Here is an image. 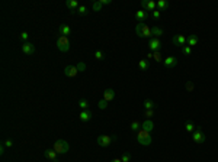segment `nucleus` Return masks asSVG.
<instances>
[{
  "mask_svg": "<svg viewBox=\"0 0 218 162\" xmlns=\"http://www.w3.org/2000/svg\"><path fill=\"white\" fill-rule=\"evenodd\" d=\"M135 33H137V36H140V38H153L151 28H148L145 23H137V26H135Z\"/></svg>",
  "mask_w": 218,
  "mask_h": 162,
  "instance_id": "obj_2",
  "label": "nucleus"
},
{
  "mask_svg": "<svg viewBox=\"0 0 218 162\" xmlns=\"http://www.w3.org/2000/svg\"><path fill=\"white\" fill-rule=\"evenodd\" d=\"M151 33H153V38H159L163 35V29L161 28H159V26H153L151 28Z\"/></svg>",
  "mask_w": 218,
  "mask_h": 162,
  "instance_id": "obj_20",
  "label": "nucleus"
},
{
  "mask_svg": "<svg viewBox=\"0 0 218 162\" xmlns=\"http://www.w3.org/2000/svg\"><path fill=\"white\" fill-rule=\"evenodd\" d=\"M79 119L82 122H84V123L89 122L92 119V112H90V110H82V112L79 113Z\"/></svg>",
  "mask_w": 218,
  "mask_h": 162,
  "instance_id": "obj_14",
  "label": "nucleus"
},
{
  "mask_svg": "<svg viewBox=\"0 0 218 162\" xmlns=\"http://www.w3.org/2000/svg\"><path fill=\"white\" fill-rule=\"evenodd\" d=\"M157 9H159L160 12H161V10H166V9H169V3L166 0H159V2H157Z\"/></svg>",
  "mask_w": 218,
  "mask_h": 162,
  "instance_id": "obj_24",
  "label": "nucleus"
},
{
  "mask_svg": "<svg viewBox=\"0 0 218 162\" xmlns=\"http://www.w3.org/2000/svg\"><path fill=\"white\" fill-rule=\"evenodd\" d=\"M121 161H122V162H129V161H131V155H129V154H124L122 156H121Z\"/></svg>",
  "mask_w": 218,
  "mask_h": 162,
  "instance_id": "obj_35",
  "label": "nucleus"
},
{
  "mask_svg": "<svg viewBox=\"0 0 218 162\" xmlns=\"http://www.w3.org/2000/svg\"><path fill=\"white\" fill-rule=\"evenodd\" d=\"M137 142H138L141 146L151 145L153 138H151L150 132H147V130H144V129H140L138 132H137Z\"/></svg>",
  "mask_w": 218,
  "mask_h": 162,
  "instance_id": "obj_1",
  "label": "nucleus"
},
{
  "mask_svg": "<svg viewBox=\"0 0 218 162\" xmlns=\"http://www.w3.org/2000/svg\"><path fill=\"white\" fill-rule=\"evenodd\" d=\"M55 45H57V48H58L61 52H67L68 49H70V40H68L67 36H61V35H60L58 38H57Z\"/></svg>",
  "mask_w": 218,
  "mask_h": 162,
  "instance_id": "obj_4",
  "label": "nucleus"
},
{
  "mask_svg": "<svg viewBox=\"0 0 218 162\" xmlns=\"http://www.w3.org/2000/svg\"><path fill=\"white\" fill-rule=\"evenodd\" d=\"M172 42H173L175 45H177V46H185V44L188 42V38H186L185 35H175Z\"/></svg>",
  "mask_w": 218,
  "mask_h": 162,
  "instance_id": "obj_10",
  "label": "nucleus"
},
{
  "mask_svg": "<svg viewBox=\"0 0 218 162\" xmlns=\"http://www.w3.org/2000/svg\"><path fill=\"white\" fill-rule=\"evenodd\" d=\"M182 54L186 55V57L192 55V48H191V46H182Z\"/></svg>",
  "mask_w": 218,
  "mask_h": 162,
  "instance_id": "obj_31",
  "label": "nucleus"
},
{
  "mask_svg": "<svg viewBox=\"0 0 218 162\" xmlns=\"http://www.w3.org/2000/svg\"><path fill=\"white\" fill-rule=\"evenodd\" d=\"M77 68H79V71H80V73H83V71H86V64H84V62H79Z\"/></svg>",
  "mask_w": 218,
  "mask_h": 162,
  "instance_id": "obj_39",
  "label": "nucleus"
},
{
  "mask_svg": "<svg viewBox=\"0 0 218 162\" xmlns=\"http://www.w3.org/2000/svg\"><path fill=\"white\" fill-rule=\"evenodd\" d=\"M147 58H153V52H148V54H147Z\"/></svg>",
  "mask_w": 218,
  "mask_h": 162,
  "instance_id": "obj_44",
  "label": "nucleus"
},
{
  "mask_svg": "<svg viewBox=\"0 0 218 162\" xmlns=\"http://www.w3.org/2000/svg\"><path fill=\"white\" fill-rule=\"evenodd\" d=\"M192 139H193L195 143H204L205 139H207V136H205V133H204V130H202L201 128H196L195 132L192 133Z\"/></svg>",
  "mask_w": 218,
  "mask_h": 162,
  "instance_id": "obj_6",
  "label": "nucleus"
},
{
  "mask_svg": "<svg viewBox=\"0 0 218 162\" xmlns=\"http://www.w3.org/2000/svg\"><path fill=\"white\" fill-rule=\"evenodd\" d=\"M141 8L143 10H151V12H154L156 8H157V2H153V0H143L141 2Z\"/></svg>",
  "mask_w": 218,
  "mask_h": 162,
  "instance_id": "obj_8",
  "label": "nucleus"
},
{
  "mask_svg": "<svg viewBox=\"0 0 218 162\" xmlns=\"http://www.w3.org/2000/svg\"><path fill=\"white\" fill-rule=\"evenodd\" d=\"M22 52H23L25 55H32L35 52V46L31 42H25V44L22 45Z\"/></svg>",
  "mask_w": 218,
  "mask_h": 162,
  "instance_id": "obj_12",
  "label": "nucleus"
},
{
  "mask_svg": "<svg viewBox=\"0 0 218 162\" xmlns=\"http://www.w3.org/2000/svg\"><path fill=\"white\" fill-rule=\"evenodd\" d=\"M129 129L132 130V132H138V130L141 129V123L138 120H132L131 124H129Z\"/></svg>",
  "mask_w": 218,
  "mask_h": 162,
  "instance_id": "obj_23",
  "label": "nucleus"
},
{
  "mask_svg": "<svg viewBox=\"0 0 218 162\" xmlns=\"http://www.w3.org/2000/svg\"><path fill=\"white\" fill-rule=\"evenodd\" d=\"M141 129L147 130V132H151V130L154 129V123L151 122V119H147L144 123H141Z\"/></svg>",
  "mask_w": 218,
  "mask_h": 162,
  "instance_id": "obj_18",
  "label": "nucleus"
},
{
  "mask_svg": "<svg viewBox=\"0 0 218 162\" xmlns=\"http://www.w3.org/2000/svg\"><path fill=\"white\" fill-rule=\"evenodd\" d=\"M153 19H154V20L160 19V10H159V9H156V10L153 12Z\"/></svg>",
  "mask_w": 218,
  "mask_h": 162,
  "instance_id": "obj_38",
  "label": "nucleus"
},
{
  "mask_svg": "<svg viewBox=\"0 0 218 162\" xmlns=\"http://www.w3.org/2000/svg\"><path fill=\"white\" fill-rule=\"evenodd\" d=\"M44 155H45L50 161L57 162V155H58V154H57L54 149H45V151H44Z\"/></svg>",
  "mask_w": 218,
  "mask_h": 162,
  "instance_id": "obj_15",
  "label": "nucleus"
},
{
  "mask_svg": "<svg viewBox=\"0 0 218 162\" xmlns=\"http://www.w3.org/2000/svg\"><path fill=\"white\" fill-rule=\"evenodd\" d=\"M77 74H79V68H77V65H67V67L64 68V75H66V77L74 78Z\"/></svg>",
  "mask_w": 218,
  "mask_h": 162,
  "instance_id": "obj_7",
  "label": "nucleus"
},
{
  "mask_svg": "<svg viewBox=\"0 0 218 162\" xmlns=\"http://www.w3.org/2000/svg\"><path fill=\"white\" fill-rule=\"evenodd\" d=\"M111 162H122V161H121V158H115V159H112Z\"/></svg>",
  "mask_w": 218,
  "mask_h": 162,
  "instance_id": "obj_43",
  "label": "nucleus"
},
{
  "mask_svg": "<svg viewBox=\"0 0 218 162\" xmlns=\"http://www.w3.org/2000/svg\"><path fill=\"white\" fill-rule=\"evenodd\" d=\"M144 109H145V110H153V109H156L154 101H151V100H145V101H144Z\"/></svg>",
  "mask_w": 218,
  "mask_h": 162,
  "instance_id": "obj_27",
  "label": "nucleus"
},
{
  "mask_svg": "<svg viewBox=\"0 0 218 162\" xmlns=\"http://www.w3.org/2000/svg\"><path fill=\"white\" fill-rule=\"evenodd\" d=\"M138 67H140L141 71H147V70H148V61H147V59H140Z\"/></svg>",
  "mask_w": 218,
  "mask_h": 162,
  "instance_id": "obj_25",
  "label": "nucleus"
},
{
  "mask_svg": "<svg viewBox=\"0 0 218 162\" xmlns=\"http://www.w3.org/2000/svg\"><path fill=\"white\" fill-rule=\"evenodd\" d=\"M3 145L6 146V148H12V146H13V140H12V139H6V140L3 142Z\"/></svg>",
  "mask_w": 218,
  "mask_h": 162,
  "instance_id": "obj_36",
  "label": "nucleus"
},
{
  "mask_svg": "<svg viewBox=\"0 0 218 162\" xmlns=\"http://www.w3.org/2000/svg\"><path fill=\"white\" fill-rule=\"evenodd\" d=\"M5 149H6V146H5V145H2V146H0V155H3V154H5Z\"/></svg>",
  "mask_w": 218,
  "mask_h": 162,
  "instance_id": "obj_42",
  "label": "nucleus"
},
{
  "mask_svg": "<svg viewBox=\"0 0 218 162\" xmlns=\"http://www.w3.org/2000/svg\"><path fill=\"white\" fill-rule=\"evenodd\" d=\"M102 3V6H108V4H111V0H99Z\"/></svg>",
  "mask_w": 218,
  "mask_h": 162,
  "instance_id": "obj_40",
  "label": "nucleus"
},
{
  "mask_svg": "<svg viewBox=\"0 0 218 162\" xmlns=\"http://www.w3.org/2000/svg\"><path fill=\"white\" fill-rule=\"evenodd\" d=\"M153 58H154V61H157V62H161V54H160V51H156V52H153Z\"/></svg>",
  "mask_w": 218,
  "mask_h": 162,
  "instance_id": "obj_33",
  "label": "nucleus"
},
{
  "mask_svg": "<svg viewBox=\"0 0 218 162\" xmlns=\"http://www.w3.org/2000/svg\"><path fill=\"white\" fill-rule=\"evenodd\" d=\"M115 140V136H109V135H101V136H98L96 139V142H98V145L102 146V148H106L109 146L112 142Z\"/></svg>",
  "mask_w": 218,
  "mask_h": 162,
  "instance_id": "obj_5",
  "label": "nucleus"
},
{
  "mask_svg": "<svg viewBox=\"0 0 218 162\" xmlns=\"http://www.w3.org/2000/svg\"><path fill=\"white\" fill-rule=\"evenodd\" d=\"M102 8H103V6H102L101 2H93L92 3V12H99Z\"/></svg>",
  "mask_w": 218,
  "mask_h": 162,
  "instance_id": "obj_30",
  "label": "nucleus"
},
{
  "mask_svg": "<svg viewBox=\"0 0 218 162\" xmlns=\"http://www.w3.org/2000/svg\"><path fill=\"white\" fill-rule=\"evenodd\" d=\"M185 130L189 132V133H193V132H195V124H193L192 122H186V124H185Z\"/></svg>",
  "mask_w": 218,
  "mask_h": 162,
  "instance_id": "obj_28",
  "label": "nucleus"
},
{
  "mask_svg": "<svg viewBox=\"0 0 218 162\" xmlns=\"http://www.w3.org/2000/svg\"><path fill=\"white\" fill-rule=\"evenodd\" d=\"M102 98H103V100H106L108 103H109V101H112V100L115 98V91H114L112 88H106L105 91H103V96H102Z\"/></svg>",
  "mask_w": 218,
  "mask_h": 162,
  "instance_id": "obj_13",
  "label": "nucleus"
},
{
  "mask_svg": "<svg viewBox=\"0 0 218 162\" xmlns=\"http://www.w3.org/2000/svg\"><path fill=\"white\" fill-rule=\"evenodd\" d=\"M57 154L60 155H64L67 154L68 151H70V145H68L67 140H64V139H58V140H55L54 142V148H52Z\"/></svg>",
  "mask_w": 218,
  "mask_h": 162,
  "instance_id": "obj_3",
  "label": "nucleus"
},
{
  "mask_svg": "<svg viewBox=\"0 0 218 162\" xmlns=\"http://www.w3.org/2000/svg\"><path fill=\"white\" fill-rule=\"evenodd\" d=\"M66 6H67L68 9H71L73 12H76V10L79 9V6H80V4H79V2H77V0H67V2H66Z\"/></svg>",
  "mask_w": 218,
  "mask_h": 162,
  "instance_id": "obj_19",
  "label": "nucleus"
},
{
  "mask_svg": "<svg viewBox=\"0 0 218 162\" xmlns=\"http://www.w3.org/2000/svg\"><path fill=\"white\" fill-rule=\"evenodd\" d=\"M60 35L68 38V35H71V28H70L68 25H61V26H60Z\"/></svg>",
  "mask_w": 218,
  "mask_h": 162,
  "instance_id": "obj_17",
  "label": "nucleus"
},
{
  "mask_svg": "<svg viewBox=\"0 0 218 162\" xmlns=\"http://www.w3.org/2000/svg\"><path fill=\"white\" fill-rule=\"evenodd\" d=\"M89 8L87 6H84V4H80L79 6V9L76 10V13H79V15H82V16H86V15H89Z\"/></svg>",
  "mask_w": 218,
  "mask_h": 162,
  "instance_id": "obj_21",
  "label": "nucleus"
},
{
  "mask_svg": "<svg viewBox=\"0 0 218 162\" xmlns=\"http://www.w3.org/2000/svg\"><path fill=\"white\" fill-rule=\"evenodd\" d=\"M198 36L196 35H191V36H188V46H196V44H198Z\"/></svg>",
  "mask_w": 218,
  "mask_h": 162,
  "instance_id": "obj_22",
  "label": "nucleus"
},
{
  "mask_svg": "<svg viewBox=\"0 0 218 162\" xmlns=\"http://www.w3.org/2000/svg\"><path fill=\"white\" fill-rule=\"evenodd\" d=\"M79 107H80L82 110H90V109H89V101L84 100V98H82V100L79 101Z\"/></svg>",
  "mask_w": 218,
  "mask_h": 162,
  "instance_id": "obj_26",
  "label": "nucleus"
},
{
  "mask_svg": "<svg viewBox=\"0 0 218 162\" xmlns=\"http://www.w3.org/2000/svg\"><path fill=\"white\" fill-rule=\"evenodd\" d=\"M186 88H188V90H193V86H192V82H191V81H188V84H186Z\"/></svg>",
  "mask_w": 218,
  "mask_h": 162,
  "instance_id": "obj_41",
  "label": "nucleus"
},
{
  "mask_svg": "<svg viewBox=\"0 0 218 162\" xmlns=\"http://www.w3.org/2000/svg\"><path fill=\"white\" fill-rule=\"evenodd\" d=\"M135 19H137L140 23H144L145 19H147V13H145V10H143V9L137 10V12H135Z\"/></svg>",
  "mask_w": 218,
  "mask_h": 162,
  "instance_id": "obj_16",
  "label": "nucleus"
},
{
  "mask_svg": "<svg viewBox=\"0 0 218 162\" xmlns=\"http://www.w3.org/2000/svg\"><path fill=\"white\" fill-rule=\"evenodd\" d=\"M148 48H150L153 52L160 51V48H161V42H160L159 38H151L150 42H148Z\"/></svg>",
  "mask_w": 218,
  "mask_h": 162,
  "instance_id": "obj_9",
  "label": "nucleus"
},
{
  "mask_svg": "<svg viewBox=\"0 0 218 162\" xmlns=\"http://www.w3.org/2000/svg\"><path fill=\"white\" fill-rule=\"evenodd\" d=\"M163 64H164V67H166V68H169V70H170V68H175V67L177 65V58H176V57H172V55H170V57L164 58Z\"/></svg>",
  "mask_w": 218,
  "mask_h": 162,
  "instance_id": "obj_11",
  "label": "nucleus"
},
{
  "mask_svg": "<svg viewBox=\"0 0 218 162\" xmlns=\"http://www.w3.org/2000/svg\"><path fill=\"white\" fill-rule=\"evenodd\" d=\"M98 107H99V109H102V110H103V109H106V107H108V101H106V100H103V98H101V100L98 101Z\"/></svg>",
  "mask_w": 218,
  "mask_h": 162,
  "instance_id": "obj_32",
  "label": "nucleus"
},
{
  "mask_svg": "<svg viewBox=\"0 0 218 162\" xmlns=\"http://www.w3.org/2000/svg\"><path fill=\"white\" fill-rule=\"evenodd\" d=\"M95 58H96L98 61H102V59H105V52H103V51H101V49L95 51Z\"/></svg>",
  "mask_w": 218,
  "mask_h": 162,
  "instance_id": "obj_29",
  "label": "nucleus"
},
{
  "mask_svg": "<svg viewBox=\"0 0 218 162\" xmlns=\"http://www.w3.org/2000/svg\"><path fill=\"white\" fill-rule=\"evenodd\" d=\"M19 38H20L22 40H28V39H29V33H28V32H22L20 35H19Z\"/></svg>",
  "mask_w": 218,
  "mask_h": 162,
  "instance_id": "obj_37",
  "label": "nucleus"
},
{
  "mask_svg": "<svg viewBox=\"0 0 218 162\" xmlns=\"http://www.w3.org/2000/svg\"><path fill=\"white\" fill-rule=\"evenodd\" d=\"M153 114H154V109H153V110H144V116H145L147 119H151Z\"/></svg>",
  "mask_w": 218,
  "mask_h": 162,
  "instance_id": "obj_34",
  "label": "nucleus"
}]
</instances>
